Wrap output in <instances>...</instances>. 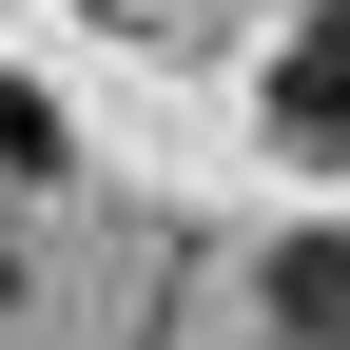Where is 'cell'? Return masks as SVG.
Returning a JSON list of instances; mask_svg holds the SVG:
<instances>
[{
    "label": "cell",
    "instance_id": "obj_1",
    "mask_svg": "<svg viewBox=\"0 0 350 350\" xmlns=\"http://www.w3.org/2000/svg\"><path fill=\"white\" fill-rule=\"evenodd\" d=\"M273 137H350V0H312V20H292V59H273Z\"/></svg>",
    "mask_w": 350,
    "mask_h": 350
},
{
    "label": "cell",
    "instance_id": "obj_2",
    "mask_svg": "<svg viewBox=\"0 0 350 350\" xmlns=\"http://www.w3.org/2000/svg\"><path fill=\"white\" fill-rule=\"evenodd\" d=\"M273 312H292V350H350V253H273Z\"/></svg>",
    "mask_w": 350,
    "mask_h": 350
}]
</instances>
